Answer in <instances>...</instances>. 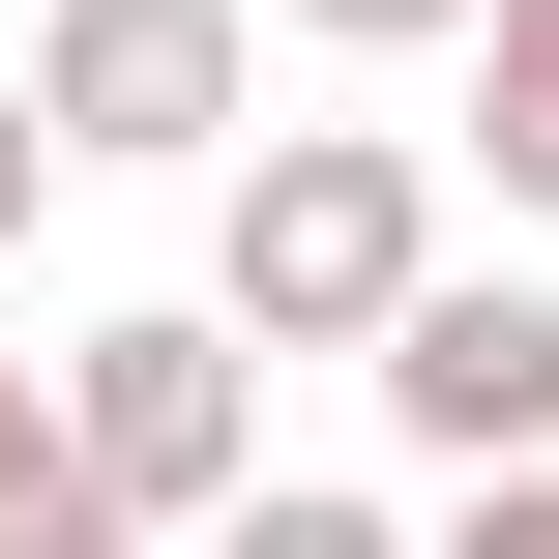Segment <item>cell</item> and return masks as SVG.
<instances>
[{"label":"cell","instance_id":"obj_3","mask_svg":"<svg viewBox=\"0 0 559 559\" xmlns=\"http://www.w3.org/2000/svg\"><path fill=\"white\" fill-rule=\"evenodd\" d=\"M29 118H59V177H236L265 147V29L236 0H59L29 29Z\"/></svg>","mask_w":559,"mask_h":559},{"label":"cell","instance_id":"obj_1","mask_svg":"<svg viewBox=\"0 0 559 559\" xmlns=\"http://www.w3.org/2000/svg\"><path fill=\"white\" fill-rule=\"evenodd\" d=\"M442 295V177H413V118H265L236 147V206H206V324L236 354H354L383 383V324Z\"/></svg>","mask_w":559,"mask_h":559},{"label":"cell","instance_id":"obj_8","mask_svg":"<svg viewBox=\"0 0 559 559\" xmlns=\"http://www.w3.org/2000/svg\"><path fill=\"white\" fill-rule=\"evenodd\" d=\"M59 501V354H0V531Z\"/></svg>","mask_w":559,"mask_h":559},{"label":"cell","instance_id":"obj_4","mask_svg":"<svg viewBox=\"0 0 559 559\" xmlns=\"http://www.w3.org/2000/svg\"><path fill=\"white\" fill-rule=\"evenodd\" d=\"M383 413H413L472 501H501V472H559V295H531V265H442V295L383 324Z\"/></svg>","mask_w":559,"mask_h":559},{"label":"cell","instance_id":"obj_9","mask_svg":"<svg viewBox=\"0 0 559 559\" xmlns=\"http://www.w3.org/2000/svg\"><path fill=\"white\" fill-rule=\"evenodd\" d=\"M413 559H559V472H501V501H442Z\"/></svg>","mask_w":559,"mask_h":559},{"label":"cell","instance_id":"obj_7","mask_svg":"<svg viewBox=\"0 0 559 559\" xmlns=\"http://www.w3.org/2000/svg\"><path fill=\"white\" fill-rule=\"evenodd\" d=\"M295 29H324V59H472L501 0H295Z\"/></svg>","mask_w":559,"mask_h":559},{"label":"cell","instance_id":"obj_2","mask_svg":"<svg viewBox=\"0 0 559 559\" xmlns=\"http://www.w3.org/2000/svg\"><path fill=\"white\" fill-rule=\"evenodd\" d=\"M59 472H88V501H118V531H236V501H265V354H236V324H206V295H147V324H59Z\"/></svg>","mask_w":559,"mask_h":559},{"label":"cell","instance_id":"obj_10","mask_svg":"<svg viewBox=\"0 0 559 559\" xmlns=\"http://www.w3.org/2000/svg\"><path fill=\"white\" fill-rule=\"evenodd\" d=\"M0 559H177V531H118V501L59 472V501H29V531H0Z\"/></svg>","mask_w":559,"mask_h":559},{"label":"cell","instance_id":"obj_5","mask_svg":"<svg viewBox=\"0 0 559 559\" xmlns=\"http://www.w3.org/2000/svg\"><path fill=\"white\" fill-rule=\"evenodd\" d=\"M472 147H501V206H559V0L472 29Z\"/></svg>","mask_w":559,"mask_h":559},{"label":"cell","instance_id":"obj_6","mask_svg":"<svg viewBox=\"0 0 559 559\" xmlns=\"http://www.w3.org/2000/svg\"><path fill=\"white\" fill-rule=\"evenodd\" d=\"M206 559H413V531H383V501H295V472H265V501H236Z\"/></svg>","mask_w":559,"mask_h":559},{"label":"cell","instance_id":"obj_11","mask_svg":"<svg viewBox=\"0 0 559 559\" xmlns=\"http://www.w3.org/2000/svg\"><path fill=\"white\" fill-rule=\"evenodd\" d=\"M29 177H59V118H29V59H0V236H29Z\"/></svg>","mask_w":559,"mask_h":559}]
</instances>
